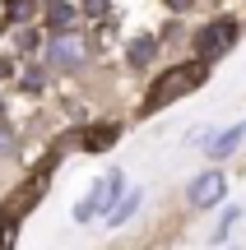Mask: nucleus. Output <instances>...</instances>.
Returning a JSON list of instances; mask_svg holds the SVG:
<instances>
[{"instance_id": "nucleus-1", "label": "nucleus", "mask_w": 246, "mask_h": 250, "mask_svg": "<svg viewBox=\"0 0 246 250\" xmlns=\"http://www.w3.org/2000/svg\"><path fill=\"white\" fill-rule=\"evenodd\" d=\"M209 61H200V56H186V61L167 65V70L154 74V83L144 88V102H139V116H158V111H167L172 102L191 98V93H200L204 83H209Z\"/></svg>"}, {"instance_id": "nucleus-2", "label": "nucleus", "mask_w": 246, "mask_h": 250, "mask_svg": "<svg viewBox=\"0 0 246 250\" xmlns=\"http://www.w3.org/2000/svg\"><path fill=\"white\" fill-rule=\"evenodd\" d=\"M237 42H242V19L237 14H214V19H204V23L191 33V56L219 65L223 56L237 51Z\"/></svg>"}, {"instance_id": "nucleus-3", "label": "nucleus", "mask_w": 246, "mask_h": 250, "mask_svg": "<svg viewBox=\"0 0 246 250\" xmlns=\"http://www.w3.org/2000/svg\"><path fill=\"white\" fill-rule=\"evenodd\" d=\"M93 56V42L79 33V28H70V33H51L42 46V65L51 74H79L84 65H89Z\"/></svg>"}, {"instance_id": "nucleus-4", "label": "nucleus", "mask_w": 246, "mask_h": 250, "mask_svg": "<svg viewBox=\"0 0 246 250\" xmlns=\"http://www.w3.org/2000/svg\"><path fill=\"white\" fill-rule=\"evenodd\" d=\"M126 195V176H121V167H112V171H102L98 181H93V190L74 204V223L79 227H89V223H98V218H107L112 208H116V199Z\"/></svg>"}, {"instance_id": "nucleus-5", "label": "nucleus", "mask_w": 246, "mask_h": 250, "mask_svg": "<svg viewBox=\"0 0 246 250\" xmlns=\"http://www.w3.org/2000/svg\"><path fill=\"white\" fill-rule=\"evenodd\" d=\"M223 195H228V176H223L219 162H209L204 171H195L191 186H186V208L195 213H209V208H223Z\"/></svg>"}, {"instance_id": "nucleus-6", "label": "nucleus", "mask_w": 246, "mask_h": 250, "mask_svg": "<svg viewBox=\"0 0 246 250\" xmlns=\"http://www.w3.org/2000/svg\"><path fill=\"white\" fill-rule=\"evenodd\" d=\"M242 144H246V121L228 125V130H204V158H209V162H223V158H232Z\"/></svg>"}, {"instance_id": "nucleus-7", "label": "nucleus", "mask_w": 246, "mask_h": 250, "mask_svg": "<svg viewBox=\"0 0 246 250\" xmlns=\"http://www.w3.org/2000/svg\"><path fill=\"white\" fill-rule=\"evenodd\" d=\"M79 14H84V5H74V0H46L42 5L46 33H70V28H79Z\"/></svg>"}, {"instance_id": "nucleus-8", "label": "nucleus", "mask_w": 246, "mask_h": 250, "mask_svg": "<svg viewBox=\"0 0 246 250\" xmlns=\"http://www.w3.org/2000/svg\"><path fill=\"white\" fill-rule=\"evenodd\" d=\"M158 51H163V37L158 33H139L126 42V65L130 70H149V65L158 61Z\"/></svg>"}, {"instance_id": "nucleus-9", "label": "nucleus", "mask_w": 246, "mask_h": 250, "mask_svg": "<svg viewBox=\"0 0 246 250\" xmlns=\"http://www.w3.org/2000/svg\"><path fill=\"white\" fill-rule=\"evenodd\" d=\"M121 139V121H102V125H84L79 130V148L84 153H107Z\"/></svg>"}, {"instance_id": "nucleus-10", "label": "nucleus", "mask_w": 246, "mask_h": 250, "mask_svg": "<svg viewBox=\"0 0 246 250\" xmlns=\"http://www.w3.org/2000/svg\"><path fill=\"white\" fill-rule=\"evenodd\" d=\"M139 204H144V186H130V190H126V195H121V199H116V208H112V213H107V218H102V223H107V227H112V232H116V227H126V223H130V218H135V213H139Z\"/></svg>"}, {"instance_id": "nucleus-11", "label": "nucleus", "mask_w": 246, "mask_h": 250, "mask_svg": "<svg viewBox=\"0 0 246 250\" xmlns=\"http://www.w3.org/2000/svg\"><path fill=\"white\" fill-rule=\"evenodd\" d=\"M237 223H242V208L228 204V208L219 213V227L209 232V246H228V236H232V227H237Z\"/></svg>"}, {"instance_id": "nucleus-12", "label": "nucleus", "mask_w": 246, "mask_h": 250, "mask_svg": "<svg viewBox=\"0 0 246 250\" xmlns=\"http://www.w3.org/2000/svg\"><path fill=\"white\" fill-rule=\"evenodd\" d=\"M46 79H51V70H46V65H33V70H23V79H19V83H23L28 93H42Z\"/></svg>"}, {"instance_id": "nucleus-13", "label": "nucleus", "mask_w": 246, "mask_h": 250, "mask_svg": "<svg viewBox=\"0 0 246 250\" xmlns=\"http://www.w3.org/2000/svg\"><path fill=\"white\" fill-rule=\"evenodd\" d=\"M14 153H19V139H14V130H9V121L0 116V162L14 158Z\"/></svg>"}, {"instance_id": "nucleus-14", "label": "nucleus", "mask_w": 246, "mask_h": 250, "mask_svg": "<svg viewBox=\"0 0 246 250\" xmlns=\"http://www.w3.org/2000/svg\"><path fill=\"white\" fill-rule=\"evenodd\" d=\"M33 14H37V0H9V19L14 23H28Z\"/></svg>"}, {"instance_id": "nucleus-15", "label": "nucleus", "mask_w": 246, "mask_h": 250, "mask_svg": "<svg viewBox=\"0 0 246 250\" xmlns=\"http://www.w3.org/2000/svg\"><path fill=\"white\" fill-rule=\"evenodd\" d=\"M107 14H112V0H84V19L98 23V19H107Z\"/></svg>"}, {"instance_id": "nucleus-16", "label": "nucleus", "mask_w": 246, "mask_h": 250, "mask_svg": "<svg viewBox=\"0 0 246 250\" xmlns=\"http://www.w3.org/2000/svg\"><path fill=\"white\" fill-rule=\"evenodd\" d=\"M195 5H200V0H163V9H167V14H191Z\"/></svg>"}]
</instances>
